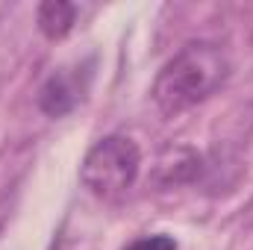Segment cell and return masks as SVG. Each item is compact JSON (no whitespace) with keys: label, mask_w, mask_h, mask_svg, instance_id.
<instances>
[{"label":"cell","mask_w":253,"mask_h":250,"mask_svg":"<svg viewBox=\"0 0 253 250\" xmlns=\"http://www.w3.org/2000/svg\"><path fill=\"white\" fill-rule=\"evenodd\" d=\"M124 250H177V242L165 233H156V236H141V239L129 242Z\"/></svg>","instance_id":"8992f818"},{"label":"cell","mask_w":253,"mask_h":250,"mask_svg":"<svg viewBox=\"0 0 253 250\" xmlns=\"http://www.w3.org/2000/svg\"><path fill=\"white\" fill-rule=\"evenodd\" d=\"M36 21H39V30H42L44 39L59 42V39H65L74 30V24H77V6L68 3V0H47V3L39 6Z\"/></svg>","instance_id":"277c9868"},{"label":"cell","mask_w":253,"mask_h":250,"mask_svg":"<svg viewBox=\"0 0 253 250\" xmlns=\"http://www.w3.org/2000/svg\"><path fill=\"white\" fill-rule=\"evenodd\" d=\"M85 91H88V71L59 68L42 83L36 103L47 118H65L85 100Z\"/></svg>","instance_id":"3957f363"},{"label":"cell","mask_w":253,"mask_h":250,"mask_svg":"<svg viewBox=\"0 0 253 250\" xmlns=\"http://www.w3.org/2000/svg\"><path fill=\"white\" fill-rule=\"evenodd\" d=\"M200 168V156L191 147H171L159 165H156V180L162 183H189Z\"/></svg>","instance_id":"5b68a950"},{"label":"cell","mask_w":253,"mask_h":250,"mask_svg":"<svg viewBox=\"0 0 253 250\" xmlns=\"http://www.w3.org/2000/svg\"><path fill=\"white\" fill-rule=\"evenodd\" d=\"M141 150L129 135H103L80 165V183L94 197H115L138 180Z\"/></svg>","instance_id":"7a4b0ae2"},{"label":"cell","mask_w":253,"mask_h":250,"mask_svg":"<svg viewBox=\"0 0 253 250\" xmlns=\"http://www.w3.org/2000/svg\"><path fill=\"white\" fill-rule=\"evenodd\" d=\"M230 71L233 65L218 44L191 42L159 68L150 91L153 103L165 118H174L212 97L230 80Z\"/></svg>","instance_id":"6da1fadb"}]
</instances>
